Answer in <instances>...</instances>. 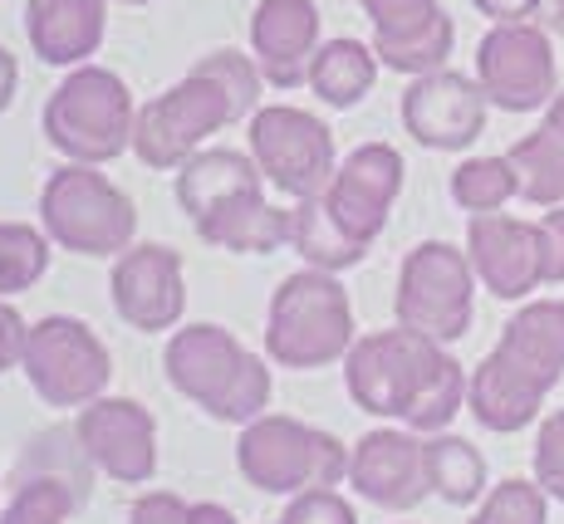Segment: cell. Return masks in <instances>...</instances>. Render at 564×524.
Segmentation results:
<instances>
[{
  "instance_id": "1",
  "label": "cell",
  "mask_w": 564,
  "mask_h": 524,
  "mask_svg": "<svg viewBox=\"0 0 564 524\" xmlns=\"http://www.w3.org/2000/svg\"><path fill=\"white\" fill-rule=\"evenodd\" d=\"M344 382L354 407L368 417L403 422L408 432H447L452 417L466 407L462 363L447 353V343L412 329H378L354 338L344 353Z\"/></svg>"
},
{
  "instance_id": "2",
  "label": "cell",
  "mask_w": 564,
  "mask_h": 524,
  "mask_svg": "<svg viewBox=\"0 0 564 524\" xmlns=\"http://www.w3.org/2000/svg\"><path fill=\"white\" fill-rule=\"evenodd\" d=\"M260 108V69L256 59L236 50H216L197 59V69L187 79H177L172 89L148 98L138 108L133 123V152L143 167L153 172H177L192 152L212 133H221L226 123H241Z\"/></svg>"
},
{
  "instance_id": "3",
  "label": "cell",
  "mask_w": 564,
  "mask_h": 524,
  "mask_svg": "<svg viewBox=\"0 0 564 524\" xmlns=\"http://www.w3.org/2000/svg\"><path fill=\"white\" fill-rule=\"evenodd\" d=\"M564 378V299H535L511 314L501 343L471 368L466 412L486 432H525Z\"/></svg>"
},
{
  "instance_id": "4",
  "label": "cell",
  "mask_w": 564,
  "mask_h": 524,
  "mask_svg": "<svg viewBox=\"0 0 564 524\" xmlns=\"http://www.w3.org/2000/svg\"><path fill=\"white\" fill-rule=\"evenodd\" d=\"M167 382L212 422H256L270 407V368L221 324H187L162 353Z\"/></svg>"
},
{
  "instance_id": "5",
  "label": "cell",
  "mask_w": 564,
  "mask_h": 524,
  "mask_svg": "<svg viewBox=\"0 0 564 524\" xmlns=\"http://www.w3.org/2000/svg\"><path fill=\"white\" fill-rule=\"evenodd\" d=\"M354 348V304L339 275L329 270H295L270 294L265 319V353L280 368H329Z\"/></svg>"
},
{
  "instance_id": "6",
  "label": "cell",
  "mask_w": 564,
  "mask_h": 524,
  "mask_svg": "<svg viewBox=\"0 0 564 524\" xmlns=\"http://www.w3.org/2000/svg\"><path fill=\"white\" fill-rule=\"evenodd\" d=\"M133 123L138 108L128 84L99 64L69 69L45 103V138L54 152H64V162L104 167V162L123 157L133 148Z\"/></svg>"
},
{
  "instance_id": "7",
  "label": "cell",
  "mask_w": 564,
  "mask_h": 524,
  "mask_svg": "<svg viewBox=\"0 0 564 524\" xmlns=\"http://www.w3.org/2000/svg\"><path fill=\"white\" fill-rule=\"evenodd\" d=\"M40 231L74 255H123L138 236V211L89 162H64L40 192Z\"/></svg>"
},
{
  "instance_id": "8",
  "label": "cell",
  "mask_w": 564,
  "mask_h": 524,
  "mask_svg": "<svg viewBox=\"0 0 564 524\" xmlns=\"http://www.w3.org/2000/svg\"><path fill=\"white\" fill-rule=\"evenodd\" d=\"M236 466L265 495H305V490H329L349 476V451L339 436L305 427L295 417H270L260 412L246 422L236 441Z\"/></svg>"
},
{
  "instance_id": "9",
  "label": "cell",
  "mask_w": 564,
  "mask_h": 524,
  "mask_svg": "<svg viewBox=\"0 0 564 524\" xmlns=\"http://www.w3.org/2000/svg\"><path fill=\"white\" fill-rule=\"evenodd\" d=\"M398 324L412 334H427L437 343H457L471 334L476 314V270L462 245L452 240H422L408 250L398 270Z\"/></svg>"
},
{
  "instance_id": "10",
  "label": "cell",
  "mask_w": 564,
  "mask_h": 524,
  "mask_svg": "<svg viewBox=\"0 0 564 524\" xmlns=\"http://www.w3.org/2000/svg\"><path fill=\"white\" fill-rule=\"evenodd\" d=\"M20 373L30 378L45 407H89L104 397L108 378H113V358L84 319L50 314V319L30 324Z\"/></svg>"
},
{
  "instance_id": "11",
  "label": "cell",
  "mask_w": 564,
  "mask_h": 524,
  "mask_svg": "<svg viewBox=\"0 0 564 524\" xmlns=\"http://www.w3.org/2000/svg\"><path fill=\"white\" fill-rule=\"evenodd\" d=\"M246 138H251V157H256V167L265 172V182L275 192L295 196V201L319 196L329 187L334 167H339L329 123H319L305 108H290V103L256 108Z\"/></svg>"
},
{
  "instance_id": "12",
  "label": "cell",
  "mask_w": 564,
  "mask_h": 524,
  "mask_svg": "<svg viewBox=\"0 0 564 524\" xmlns=\"http://www.w3.org/2000/svg\"><path fill=\"white\" fill-rule=\"evenodd\" d=\"M550 30L535 20H516V25H491L486 40L476 45V84L486 89L491 108L501 113H535L550 108L560 94V64Z\"/></svg>"
},
{
  "instance_id": "13",
  "label": "cell",
  "mask_w": 564,
  "mask_h": 524,
  "mask_svg": "<svg viewBox=\"0 0 564 524\" xmlns=\"http://www.w3.org/2000/svg\"><path fill=\"white\" fill-rule=\"evenodd\" d=\"M403 152L388 143H364L354 148L349 157L334 167L329 187L319 192L329 221L339 226L344 236H354L359 245H373L388 226V211H393L398 192H403Z\"/></svg>"
},
{
  "instance_id": "14",
  "label": "cell",
  "mask_w": 564,
  "mask_h": 524,
  "mask_svg": "<svg viewBox=\"0 0 564 524\" xmlns=\"http://www.w3.org/2000/svg\"><path fill=\"white\" fill-rule=\"evenodd\" d=\"M486 113H491L486 89L471 74H457V69L417 74L403 94L408 138L432 152H466L486 133Z\"/></svg>"
},
{
  "instance_id": "15",
  "label": "cell",
  "mask_w": 564,
  "mask_h": 524,
  "mask_svg": "<svg viewBox=\"0 0 564 524\" xmlns=\"http://www.w3.org/2000/svg\"><path fill=\"white\" fill-rule=\"evenodd\" d=\"M74 436L94 471L118 485H148L158 471V417L133 397H99L79 407Z\"/></svg>"
},
{
  "instance_id": "16",
  "label": "cell",
  "mask_w": 564,
  "mask_h": 524,
  "mask_svg": "<svg viewBox=\"0 0 564 524\" xmlns=\"http://www.w3.org/2000/svg\"><path fill=\"white\" fill-rule=\"evenodd\" d=\"M113 309L128 329L162 334L177 329L187 309V280H182V255L172 245H128L113 265Z\"/></svg>"
},
{
  "instance_id": "17",
  "label": "cell",
  "mask_w": 564,
  "mask_h": 524,
  "mask_svg": "<svg viewBox=\"0 0 564 524\" xmlns=\"http://www.w3.org/2000/svg\"><path fill=\"white\" fill-rule=\"evenodd\" d=\"M349 485L359 490L368 505L378 510H417L422 500L432 495V480H427V446L417 441L412 432H393V427H378L354 441L349 451Z\"/></svg>"
},
{
  "instance_id": "18",
  "label": "cell",
  "mask_w": 564,
  "mask_h": 524,
  "mask_svg": "<svg viewBox=\"0 0 564 524\" xmlns=\"http://www.w3.org/2000/svg\"><path fill=\"white\" fill-rule=\"evenodd\" d=\"M466 260H471L476 280L496 294V299H525L530 290L545 285L540 270V221H520V216L486 211L471 216L466 226Z\"/></svg>"
},
{
  "instance_id": "19",
  "label": "cell",
  "mask_w": 564,
  "mask_h": 524,
  "mask_svg": "<svg viewBox=\"0 0 564 524\" xmlns=\"http://www.w3.org/2000/svg\"><path fill=\"white\" fill-rule=\"evenodd\" d=\"M256 69L275 89L310 84V64L319 54V6L314 0H260L251 10Z\"/></svg>"
},
{
  "instance_id": "20",
  "label": "cell",
  "mask_w": 564,
  "mask_h": 524,
  "mask_svg": "<svg viewBox=\"0 0 564 524\" xmlns=\"http://www.w3.org/2000/svg\"><path fill=\"white\" fill-rule=\"evenodd\" d=\"M108 30V0H30L25 40L30 54L54 69H79L99 54Z\"/></svg>"
},
{
  "instance_id": "21",
  "label": "cell",
  "mask_w": 564,
  "mask_h": 524,
  "mask_svg": "<svg viewBox=\"0 0 564 524\" xmlns=\"http://www.w3.org/2000/svg\"><path fill=\"white\" fill-rule=\"evenodd\" d=\"M197 236L216 250H236V255H275L290 245V211L265 201V192H241L206 211L197 221Z\"/></svg>"
},
{
  "instance_id": "22",
  "label": "cell",
  "mask_w": 564,
  "mask_h": 524,
  "mask_svg": "<svg viewBox=\"0 0 564 524\" xmlns=\"http://www.w3.org/2000/svg\"><path fill=\"white\" fill-rule=\"evenodd\" d=\"M260 177H265V172H260L256 157H246V152L202 148L177 167V201L192 221H202L206 211H216V206L231 201V196L260 192Z\"/></svg>"
},
{
  "instance_id": "23",
  "label": "cell",
  "mask_w": 564,
  "mask_h": 524,
  "mask_svg": "<svg viewBox=\"0 0 564 524\" xmlns=\"http://www.w3.org/2000/svg\"><path fill=\"white\" fill-rule=\"evenodd\" d=\"M373 79H378L373 45L349 40V35L319 45V54H314V64H310V89H314V98H324L329 108L364 103V98L373 94Z\"/></svg>"
},
{
  "instance_id": "24",
  "label": "cell",
  "mask_w": 564,
  "mask_h": 524,
  "mask_svg": "<svg viewBox=\"0 0 564 524\" xmlns=\"http://www.w3.org/2000/svg\"><path fill=\"white\" fill-rule=\"evenodd\" d=\"M290 250H295L305 265L329 270V275L354 270L368 255V245H359V240L344 236L339 226L329 221V211H324L319 196H305V201L290 206Z\"/></svg>"
},
{
  "instance_id": "25",
  "label": "cell",
  "mask_w": 564,
  "mask_h": 524,
  "mask_svg": "<svg viewBox=\"0 0 564 524\" xmlns=\"http://www.w3.org/2000/svg\"><path fill=\"white\" fill-rule=\"evenodd\" d=\"M516 172V196L530 206H564V143L550 128H535L506 152Z\"/></svg>"
},
{
  "instance_id": "26",
  "label": "cell",
  "mask_w": 564,
  "mask_h": 524,
  "mask_svg": "<svg viewBox=\"0 0 564 524\" xmlns=\"http://www.w3.org/2000/svg\"><path fill=\"white\" fill-rule=\"evenodd\" d=\"M422 446H427L432 495H442L447 505H476L486 495V456L466 436L432 432V441H422Z\"/></svg>"
},
{
  "instance_id": "27",
  "label": "cell",
  "mask_w": 564,
  "mask_h": 524,
  "mask_svg": "<svg viewBox=\"0 0 564 524\" xmlns=\"http://www.w3.org/2000/svg\"><path fill=\"white\" fill-rule=\"evenodd\" d=\"M452 201L471 216H486V211H501L506 201L516 196V172L506 157H466L447 182Z\"/></svg>"
},
{
  "instance_id": "28",
  "label": "cell",
  "mask_w": 564,
  "mask_h": 524,
  "mask_svg": "<svg viewBox=\"0 0 564 524\" xmlns=\"http://www.w3.org/2000/svg\"><path fill=\"white\" fill-rule=\"evenodd\" d=\"M50 270V236L35 226L0 221V299L30 290Z\"/></svg>"
},
{
  "instance_id": "29",
  "label": "cell",
  "mask_w": 564,
  "mask_h": 524,
  "mask_svg": "<svg viewBox=\"0 0 564 524\" xmlns=\"http://www.w3.org/2000/svg\"><path fill=\"white\" fill-rule=\"evenodd\" d=\"M79 500L84 495L69 480L30 476V480H15V500L0 510V524H69Z\"/></svg>"
},
{
  "instance_id": "30",
  "label": "cell",
  "mask_w": 564,
  "mask_h": 524,
  "mask_svg": "<svg viewBox=\"0 0 564 524\" xmlns=\"http://www.w3.org/2000/svg\"><path fill=\"white\" fill-rule=\"evenodd\" d=\"M471 524H550V495L540 490V480H501L481 495V510Z\"/></svg>"
},
{
  "instance_id": "31",
  "label": "cell",
  "mask_w": 564,
  "mask_h": 524,
  "mask_svg": "<svg viewBox=\"0 0 564 524\" xmlns=\"http://www.w3.org/2000/svg\"><path fill=\"white\" fill-rule=\"evenodd\" d=\"M364 15L373 20V45H398L412 40L442 15L437 0H359Z\"/></svg>"
},
{
  "instance_id": "32",
  "label": "cell",
  "mask_w": 564,
  "mask_h": 524,
  "mask_svg": "<svg viewBox=\"0 0 564 524\" xmlns=\"http://www.w3.org/2000/svg\"><path fill=\"white\" fill-rule=\"evenodd\" d=\"M535 480H540V490H545L550 500H560L564 505V407L560 412H550L545 422H540V432H535Z\"/></svg>"
},
{
  "instance_id": "33",
  "label": "cell",
  "mask_w": 564,
  "mask_h": 524,
  "mask_svg": "<svg viewBox=\"0 0 564 524\" xmlns=\"http://www.w3.org/2000/svg\"><path fill=\"white\" fill-rule=\"evenodd\" d=\"M280 524H359V515H354L349 500L334 495V485H329V490H305V495H290Z\"/></svg>"
},
{
  "instance_id": "34",
  "label": "cell",
  "mask_w": 564,
  "mask_h": 524,
  "mask_svg": "<svg viewBox=\"0 0 564 524\" xmlns=\"http://www.w3.org/2000/svg\"><path fill=\"white\" fill-rule=\"evenodd\" d=\"M540 270L545 285H564V206H550L540 216Z\"/></svg>"
},
{
  "instance_id": "35",
  "label": "cell",
  "mask_w": 564,
  "mask_h": 524,
  "mask_svg": "<svg viewBox=\"0 0 564 524\" xmlns=\"http://www.w3.org/2000/svg\"><path fill=\"white\" fill-rule=\"evenodd\" d=\"M128 524H187V505L167 490H148L133 510H128Z\"/></svg>"
},
{
  "instance_id": "36",
  "label": "cell",
  "mask_w": 564,
  "mask_h": 524,
  "mask_svg": "<svg viewBox=\"0 0 564 524\" xmlns=\"http://www.w3.org/2000/svg\"><path fill=\"white\" fill-rule=\"evenodd\" d=\"M25 338H30V324L20 319L10 304H0V378H6L10 368H20V358H25Z\"/></svg>"
},
{
  "instance_id": "37",
  "label": "cell",
  "mask_w": 564,
  "mask_h": 524,
  "mask_svg": "<svg viewBox=\"0 0 564 524\" xmlns=\"http://www.w3.org/2000/svg\"><path fill=\"white\" fill-rule=\"evenodd\" d=\"M491 25H516V20H535L540 0H471Z\"/></svg>"
},
{
  "instance_id": "38",
  "label": "cell",
  "mask_w": 564,
  "mask_h": 524,
  "mask_svg": "<svg viewBox=\"0 0 564 524\" xmlns=\"http://www.w3.org/2000/svg\"><path fill=\"white\" fill-rule=\"evenodd\" d=\"M15 84H20V64H15V54L0 45V113H6L10 98H15Z\"/></svg>"
},
{
  "instance_id": "39",
  "label": "cell",
  "mask_w": 564,
  "mask_h": 524,
  "mask_svg": "<svg viewBox=\"0 0 564 524\" xmlns=\"http://www.w3.org/2000/svg\"><path fill=\"white\" fill-rule=\"evenodd\" d=\"M535 25H540V30H550L555 40H564V0H540Z\"/></svg>"
},
{
  "instance_id": "40",
  "label": "cell",
  "mask_w": 564,
  "mask_h": 524,
  "mask_svg": "<svg viewBox=\"0 0 564 524\" xmlns=\"http://www.w3.org/2000/svg\"><path fill=\"white\" fill-rule=\"evenodd\" d=\"M187 524H236L226 505H187Z\"/></svg>"
},
{
  "instance_id": "41",
  "label": "cell",
  "mask_w": 564,
  "mask_h": 524,
  "mask_svg": "<svg viewBox=\"0 0 564 524\" xmlns=\"http://www.w3.org/2000/svg\"><path fill=\"white\" fill-rule=\"evenodd\" d=\"M540 128H550V133H555L560 143H564V89H560L555 98H550V108H545V123H540Z\"/></svg>"
},
{
  "instance_id": "42",
  "label": "cell",
  "mask_w": 564,
  "mask_h": 524,
  "mask_svg": "<svg viewBox=\"0 0 564 524\" xmlns=\"http://www.w3.org/2000/svg\"><path fill=\"white\" fill-rule=\"evenodd\" d=\"M118 6H148V0H118Z\"/></svg>"
}]
</instances>
